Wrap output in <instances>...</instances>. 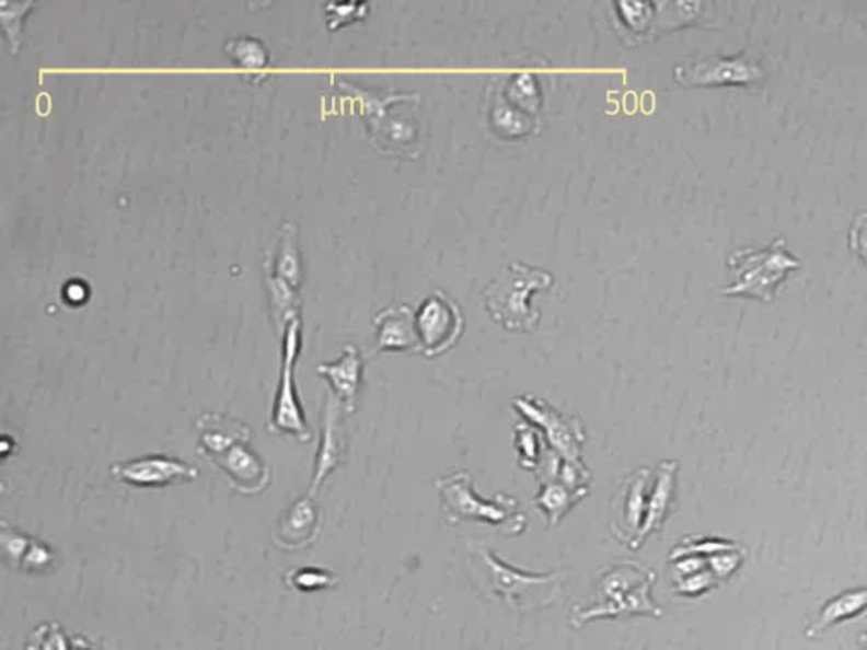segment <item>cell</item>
I'll return each instance as SVG.
<instances>
[{"instance_id":"1","label":"cell","mask_w":867,"mask_h":650,"mask_svg":"<svg viewBox=\"0 0 867 650\" xmlns=\"http://www.w3.org/2000/svg\"><path fill=\"white\" fill-rule=\"evenodd\" d=\"M470 566L483 588L517 608L550 605L562 593L563 583L568 578V572L534 574L519 571L479 544L470 546Z\"/></svg>"},{"instance_id":"2","label":"cell","mask_w":867,"mask_h":650,"mask_svg":"<svg viewBox=\"0 0 867 650\" xmlns=\"http://www.w3.org/2000/svg\"><path fill=\"white\" fill-rule=\"evenodd\" d=\"M798 268H801V262L788 249L783 237L766 247H740L730 255V281L720 293L771 302L779 285Z\"/></svg>"},{"instance_id":"3","label":"cell","mask_w":867,"mask_h":650,"mask_svg":"<svg viewBox=\"0 0 867 650\" xmlns=\"http://www.w3.org/2000/svg\"><path fill=\"white\" fill-rule=\"evenodd\" d=\"M551 285L553 277L547 271L522 263H510L483 290L486 311L505 329L529 333L537 327L541 317L539 312L532 311V293L546 290Z\"/></svg>"},{"instance_id":"4","label":"cell","mask_w":867,"mask_h":650,"mask_svg":"<svg viewBox=\"0 0 867 650\" xmlns=\"http://www.w3.org/2000/svg\"><path fill=\"white\" fill-rule=\"evenodd\" d=\"M439 498L442 512L449 523L483 522L504 529L507 534H520L525 527V516L517 512V500L497 495L485 500L473 490L470 473H456L449 478L439 479Z\"/></svg>"},{"instance_id":"5","label":"cell","mask_w":867,"mask_h":650,"mask_svg":"<svg viewBox=\"0 0 867 650\" xmlns=\"http://www.w3.org/2000/svg\"><path fill=\"white\" fill-rule=\"evenodd\" d=\"M300 351V318L299 315L290 318L285 324L284 361H281L280 385L275 398L274 411L269 430L277 433H288L297 441L309 442L312 439L311 429L307 426L302 402L297 393L293 370Z\"/></svg>"},{"instance_id":"6","label":"cell","mask_w":867,"mask_h":650,"mask_svg":"<svg viewBox=\"0 0 867 650\" xmlns=\"http://www.w3.org/2000/svg\"><path fill=\"white\" fill-rule=\"evenodd\" d=\"M674 80L683 86H745L766 79V65L751 53L732 57L693 58L677 65Z\"/></svg>"},{"instance_id":"7","label":"cell","mask_w":867,"mask_h":650,"mask_svg":"<svg viewBox=\"0 0 867 650\" xmlns=\"http://www.w3.org/2000/svg\"><path fill=\"white\" fill-rule=\"evenodd\" d=\"M602 574L603 580L600 581V588L609 602L599 608L580 613L578 620L610 617V615H621V613L661 615L659 608H656L649 600V588L656 580L655 572L644 571L636 565H625L617 566L615 569H606Z\"/></svg>"},{"instance_id":"8","label":"cell","mask_w":867,"mask_h":650,"mask_svg":"<svg viewBox=\"0 0 867 650\" xmlns=\"http://www.w3.org/2000/svg\"><path fill=\"white\" fill-rule=\"evenodd\" d=\"M415 329L420 352L427 358H436L456 345L464 330V317L456 302L442 290H434L415 312Z\"/></svg>"},{"instance_id":"9","label":"cell","mask_w":867,"mask_h":650,"mask_svg":"<svg viewBox=\"0 0 867 650\" xmlns=\"http://www.w3.org/2000/svg\"><path fill=\"white\" fill-rule=\"evenodd\" d=\"M513 407L523 415L529 422L537 423L546 432L551 448L559 454L565 463L583 467L581 464V445L585 442L583 427L575 419L568 420L562 411L539 401L534 396H519L513 401Z\"/></svg>"},{"instance_id":"10","label":"cell","mask_w":867,"mask_h":650,"mask_svg":"<svg viewBox=\"0 0 867 650\" xmlns=\"http://www.w3.org/2000/svg\"><path fill=\"white\" fill-rule=\"evenodd\" d=\"M111 472L114 478L136 488H163L175 483L194 481L198 476L197 467L165 454L117 463L111 467Z\"/></svg>"},{"instance_id":"11","label":"cell","mask_w":867,"mask_h":650,"mask_svg":"<svg viewBox=\"0 0 867 650\" xmlns=\"http://www.w3.org/2000/svg\"><path fill=\"white\" fill-rule=\"evenodd\" d=\"M210 461L221 467L240 494H262L268 486L269 467L250 448V439L232 444Z\"/></svg>"},{"instance_id":"12","label":"cell","mask_w":867,"mask_h":650,"mask_svg":"<svg viewBox=\"0 0 867 650\" xmlns=\"http://www.w3.org/2000/svg\"><path fill=\"white\" fill-rule=\"evenodd\" d=\"M340 404L334 398H327L324 408V419H322L321 444H319L317 456H315L314 479H312L311 495H317L325 479L330 478L331 473L336 472L340 463L345 461L346 442L343 427L339 422Z\"/></svg>"},{"instance_id":"13","label":"cell","mask_w":867,"mask_h":650,"mask_svg":"<svg viewBox=\"0 0 867 650\" xmlns=\"http://www.w3.org/2000/svg\"><path fill=\"white\" fill-rule=\"evenodd\" d=\"M373 322L378 330L374 352H420L419 336L415 329V312L408 303L389 306L380 312Z\"/></svg>"},{"instance_id":"14","label":"cell","mask_w":867,"mask_h":650,"mask_svg":"<svg viewBox=\"0 0 867 650\" xmlns=\"http://www.w3.org/2000/svg\"><path fill=\"white\" fill-rule=\"evenodd\" d=\"M321 527V512L314 495L307 494L284 513L275 531V541L285 549H297L314 541Z\"/></svg>"},{"instance_id":"15","label":"cell","mask_w":867,"mask_h":650,"mask_svg":"<svg viewBox=\"0 0 867 650\" xmlns=\"http://www.w3.org/2000/svg\"><path fill=\"white\" fill-rule=\"evenodd\" d=\"M363 364L365 359L358 348L348 345L337 361L321 364L317 368V373L330 382L336 401L340 405H345L348 414L356 410V398H358L359 385L363 378Z\"/></svg>"},{"instance_id":"16","label":"cell","mask_w":867,"mask_h":650,"mask_svg":"<svg viewBox=\"0 0 867 650\" xmlns=\"http://www.w3.org/2000/svg\"><path fill=\"white\" fill-rule=\"evenodd\" d=\"M678 467H680L678 461H662L659 464L658 473H656L655 490L650 491L649 500H647L646 519H644L643 527L632 541V549L643 546V542L652 532H658L662 527V523L668 519L671 503H673Z\"/></svg>"},{"instance_id":"17","label":"cell","mask_w":867,"mask_h":650,"mask_svg":"<svg viewBox=\"0 0 867 650\" xmlns=\"http://www.w3.org/2000/svg\"><path fill=\"white\" fill-rule=\"evenodd\" d=\"M200 436V453L212 460L226 449L240 441L250 439V427L238 420L226 419L222 415L207 414L197 420Z\"/></svg>"},{"instance_id":"18","label":"cell","mask_w":867,"mask_h":650,"mask_svg":"<svg viewBox=\"0 0 867 650\" xmlns=\"http://www.w3.org/2000/svg\"><path fill=\"white\" fill-rule=\"evenodd\" d=\"M866 610L867 587L842 591L822 606L817 620L811 622L810 627L807 628V637L813 639L826 628L859 617Z\"/></svg>"},{"instance_id":"19","label":"cell","mask_w":867,"mask_h":650,"mask_svg":"<svg viewBox=\"0 0 867 650\" xmlns=\"http://www.w3.org/2000/svg\"><path fill=\"white\" fill-rule=\"evenodd\" d=\"M647 479H649V469L644 467L627 479V486H624V494H622V500H624L622 531L631 534V541H634L637 532L643 527L644 515H646Z\"/></svg>"},{"instance_id":"20","label":"cell","mask_w":867,"mask_h":650,"mask_svg":"<svg viewBox=\"0 0 867 650\" xmlns=\"http://www.w3.org/2000/svg\"><path fill=\"white\" fill-rule=\"evenodd\" d=\"M588 490H573L568 485H563V481H550L541 486L535 501L547 515L551 516V525H556L557 520L565 516L573 504L578 503V500L587 495Z\"/></svg>"},{"instance_id":"21","label":"cell","mask_w":867,"mask_h":650,"mask_svg":"<svg viewBox=\"0 0 867 650\" xmlns=\"http://www.w3.org/2000/svg\"><path fill=\"white\" fill-rule=\"evenodd\" d=\"M36 538L23 534L18 529L0 523V553L5 565L12 569H23Z\"/></svg>"},{"instance_id":"22","label":"cell","mask_w":867,"mask_h":650,"mask_svg":"<svg viewBox=\"0 0 867 650\" xmlns=\"http://www.w3.org/2000/svg\"><path fill=\"white\" fill-rule=\"evenodd\" d=\"M226 53L240 67L247 68V70H263V68L268 67V49L265 48V45L259 39H232L226 45Z\"/></svg>"},{"instance_id":"23","label":"cell","mask_w":867,"mask_h":650,"mask_svg":"<svg viewBox=\"0 0 867 650\" xmlns=\"http://www.w3.org/2000/svg\"><path fill=\"white\" fill-rule=\"evenodd\" d=\"M287 583L288 587L296 588L302 593H315V591L333 590L339 583V578L327 569L307 566L288 572Z\"/></svg>"},{"instance_id":"24","label":"cell","mask_w":867,"mask_h":650,"mask_svg":"<svg viewBox=\"0 0 867 650\" xmlns=\"http://www.w3.org/2000/svg\"><path fill=\"white\" fill-rule=\"evenodd\" d=\"M729 550H744L739 544L736 542L730 541H721V538H700V541L695 542H684L673 550L671 554V559L677 561L680 557L684 556H700L708 557L715 556V554L720 553H729Z\"/></svg>"},{"instance_id":"25","label":"cell","mask_w":867,"mask_h":650,"mask_svg":"<svg viewBox=\"0 0 867 650\" xmlns=\"http://www.w3.org/2000/svg\"><path fill=\"white\" fill-rule=\"evenodd\" d=\"M26 650H71V640L58 624H43L31 634Z\"/></svg>"},{"instance_id":"26","label":"cell","mask_w":867,"mask_h":650,"mask_svg":"<svg viewBox=\"0 0 867 650\" xmlns=\"http://www.w3.org/2000/svg\"><path fill=\"white\" fill-rule=\"evenodd\" d=\"M33 5V2H2L0 4V18H2V24H4L5 33L9 34L14 51H18V45L21 42V27H23L24 18L30 14V9Z\"/></svg>"},{"instance_id":"27","label":"cell","mask_w":867,"mask_h":650,"mask_svg":"<svg viewBox=\"0 0 867 650\" xmlns=\"http://www.w3.org/2000/svg\"><path fill=\"white\" fill-rule=\"evenodd\" d=\"M617 8L622 11L625 24L634 31H644L652 26L655 20L656 4L650 2H619Z\"/></svg>"},{"instance_id":"28","label":"cell","mask_w":867,"mask_h":650,"mask_svg":"<svg viewBox=\"0 0 867 650\" xmlns=\"http://www.w3.org/2000/svg\"><path fill=\"white\" fill-rule=\"evenodd\" d=\"M708 569L714 572L718 581L727 580L744 561V550H729V553L715 554L708 557Z\"/></svg>"},{"instance_id":"29","label":"cell","mask_w":867,"mask_h":650,"mask_svg":"<svg viewBox=\"0 0 867 650\" xmlns=\"http://www.w3.org/2000/svg\"><path fill=\"white\" fill-rule=\"evenodd\" d=\"M677 583L678 593L686 594V596H698V594L707 593L708 590L717 587L718 580L710 569H703V571L695 572V574L681 578Z\"/></svg>"},{"instance_id":"30","label":"cell","mask_w":867,"mask_h":650,"mask_svg":"<svg viewBox=\"0 0 867 650\" xmlns=\"http://www.w3.org/2000/svg\"><path fill=\"white\" fill-rule=\"evenodd\" d=\"M368 9H370V4H358V2H355V4L327 5L331 30H336L337 26L352 23V21L363 20L365 15L368 14Z\"/></svg>"},{"instance_id":"31","label":"cell","mask_w":867,"mask_h":650,"mask_svg":"<svg viewBox=\"0 0 867 650\" xmlns=\"http://www.w3.org/2000/svg\"><path fill=\"white\" fill-rule=\"evenodd\" d=\"M851 249L867 265V212L857 213L848 232Z\"/></svg>"},{"instance_id":"32","label":"cell","mask_w":867,"mask_h":650,"mask_svg":"<svg viewBox=\"0 0 867 650\" xmlns=\"http://www.w3.org/2000/svg\"><path fill=\"white\" fill-rule=\"evenodd\" d=\"M517 449L520 451L523 464L537 463V438L534 436V430L523 429L522 426L517 427Z\"/></svg>"},{"instance_id":"33","label":"cell","mask_w":867,"mask_h":650,"mask_svg":"<svg viewBox=\"0 0 867 650\" xmlns=\"http://www.w3.org/2000/svg\"><path fill=\"white\" fill-rule=\"evenodd\" d=\"M71 650H95L94 646L89 642V640L83 639V637H76V639H71Z\"/></svg>"},{"instance_id":"34","label":"cell","mask_w":867,"mask_h":650,"mask_svg":"<svg viewBox=\"0 0 867 650\" xmlns=\"http://www.w3.org/2000/svg\"><path fill=\"white\" fill-rule=\"evenodd\" d=\"M859 649L860 650H867V631H866V634H863V636H860Z\"/></svg>"}]
</instances>
